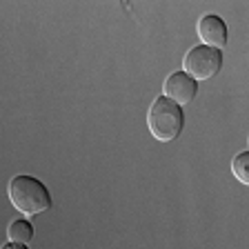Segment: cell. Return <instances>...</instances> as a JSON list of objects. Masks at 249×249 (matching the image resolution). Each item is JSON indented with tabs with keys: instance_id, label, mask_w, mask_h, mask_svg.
<instances>
[{
	"instance_id": "cell-4",
	"label": "cell",
	"mask_w": 249,
	"mask_h": 249,
	"mask_svg": "<svg viewBox=\"0 0 249 249\" xmlns=\"http://www.w3.org/2000/svg\"><path fill=\"white\" fill-rule=\"evenodd\" d=\"M198 93V83L194 80L189 73L185 71H174L167 76L165 85H162V96H167L169 100L182 107V105H189Z\"/></svg>"
},
{
	"instance_id": "cell-7",
	"label": "cell",
	"mask_w": 249,
	"mask_h": 249,
	"mask_svg": "<svg viewBox=\"0 0 249 249\" xmlns=\"http://www.w3.org/2000/svg\"><path fill=\"white\" fill-rule=\"evenodd\" d=\"M231 171L243 185L249 187V151H240L231 160Z\"/></svg>"
},
{
	"instance_id": "cell-5",
	"label": "cell",
	"mask_w": 249,
	"mask_h": 249,
	"mask_svg": "<svg viewBox=\"0 0 249 249\" xmlns=\"http://www.w3.org/2000/svg\"><path fill=\"white\" fill-rule=\"evenodd\" d=\"M198 36L202 38V42L207 47H213V49H223L229 40V31H227V25L220 16L216 14H207L202 16L198 20Z\"/></svg>"
},
{
	"instance_id": "cell-3",
	"label": "cell",
	"mask_w": 249,
	"mask_h": 249,
	"mask_svg": "<svg viewBox=\"0 0 249 249\" xmlns=\"http://www.w3.org/2000/svg\"><path fill=\"white\" fill-rule=\"evenodd\" d=\"M220 67H223V52L207 45L192 47L185 56V62H182V71L189 73L196 83L213 78L220 71Z\"/></svg>"
},
{
	"instance_id": "cell-8",
	"label": "cell",
	"mask_w": 249,
	"mask_h": 249,
	"mask_svg": "<svg viewBox=\"0 0 249 249\" xmlns=\"http://www.w3.org/2000/svg\"><path fill=\"white\" fill-rule=\"evenodd\" d=\"M2 249H27L25 245H18V243H7V245H2Z\"/></svg>"
},
{
	"instance_id": "cell-2",
	"label": "cell",
	"mask_w": 249,
	"mask_h": 249,
	"mask_svg": "<svg viewBox=\"0 0 249 249\" xmlns=\"http://www.w3.org/2000/svg\"><path fill=\"white\" fill-rule=\"evenodd\" d=\"M147 127L156 140L171 142L180 136L182 127H185V114L174 100H169L167 96H158L149 107Z\"/></svg>"
},
{
	"instance_id": "cell-6",
	"label": "cell",
	"mask_w": 249,
	"mask_h": 249,
	"mask_svg": "<svg viewBox=\"0 0 249 249\" xmlns=\"http://www.w3.org/2000/svg\"><path fill=\"white\" fill-rule=\"evenodd\" d=\"M7 236H9V243H18V245H27L34 238V225L25 218H18L9 225L7 229Z\"/></svg>"
},
{
	"instance_id": "cell-1",
	"label": "cell",
	"mask_w": 249,
	"mask_h": 249,
	"mask_svg": "<svg viewBox=\"0 0 249 249\" xmlns=\"http://www.w3.org/2000/svg\"><path fill=\"white\" fill-rule=\"evenodd\" d=\"M9 200L22 216H38L52 207V194L34 176H14L9 180Z\"/></svg>"
}]
</instances>
